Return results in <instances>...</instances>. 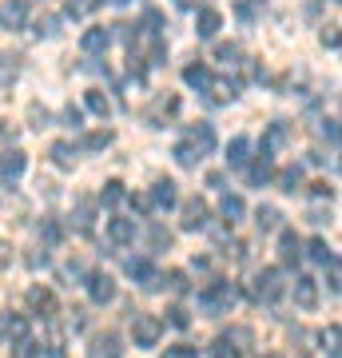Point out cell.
<instances>
[{
  "mask_svg": "<svg viewBox=\"0 0 342 358\" xmlns=\"http://www.w3.org/2000/svg\"><path fill=\"white\" fill-rule=\"evenodd\" d=\"M235 299H239V287H235V282H223V279H219V282H211V287L199 294V307L207 310V315H223V310H227Z\"/></svg>",
  "mask_w": 342,
  "mask_h": 358,
  "instance_id": "cell-1",
  "label": "cell"
},
{
  "mask_svg": "<svg viewBox=\"0 0 342 358\" xmlns=\"http://www.w3.org/2000/svg\"><path fill=\"white\" fill-rule=\"evenodd\" d=\"M251 294L259 299V303H279V294H283V275H279V267L255 271V275H251Z\"/></svg>",
  "mask_w": 342,
  "mask_h": 358,
  "instance_id": "cell-2",
  "label": "cell"
},
{
  "mask_svg": "<svg viewBox=\"0 0 342 358\" xmlns=\"http://www.w3.org/2000/svg\"><path fill=\"white\" fill-rule=\"evenodd\" d=\"M159 334H164V322L155 319V315H136L131 319V338H136L140 350H152L159 343Z\"/></svg>",
  "mask_w": 342,
  "mask_h": 358,
  "instance_id": "cell-3",
  "label": "cell"
},
{
  "mask_svg": "<svg viewBox=\"0 0 342 358\" xmlns=\"http://www.w3.org/2000/svg\"><path fill=\"white\" fill-rule=\"evenodd\" d=\"M28 307L36 310L40 319H56V315H60V303H56V294L48 291V287H32V291H28Z\"/></svg>",
  "mask_w": 342,
  "mask_h": 358,
  "instance_id": "cell-4",
  "label": "cell"
},
{
  "mask_svg": "<svg viewBox=\"0 0 342 358\" xmlns=\"http://www.w3.org/2000/svg\"><path fill=\"white\" fill-rule=\"evenodd\" d=\"M183 143H187L191 152L203 159V155L215 148V128H211V124H191V128H187V140H183Z\"/></svg>",
  "mask_w": 342,
  "mask_h": 358,
  "instance_id": "cell-5",
  "label": "cell"
},
{
  "mask_svg": "<svg viewBox=\"0 0 342 358\" xmlns=\"http://www.w3.org/2000/svg\"><path fill=\"white\" fill-rule=\"evenodd\" d=\"M28 24V0H4L0 4V28H8V32H16V28Z\"/></svg>",
  "mask_w": 342,
  "mask_h": 358,
  "instance_id": "cell-6",
  "label": "cell"
},
{
  "mask_svg": "<svg viewBox=\"0 0 342 358\" xmlns=\"http://www.w3.org/2000/svg\"><path fill=\"white\" fill-rule=\"evenodd\" d=\"M88 358H124V346H120V334L115 331H104L92 338L88 346Z\"/></svg>",
  "mask_w": 342,
  "mask_h": 358,
  "instance_id": "cell-7",
  "label": "cell"
},
{
  "mask_svg": "<svg viewBox=\"0 0 342 358\" xmlns=\"http://www.w3.org/2000/svg\"><path fill=\"white\" fill-rule=\"evenodd\" d=\"M88 294H92V303H112L115 299V279L104 275V271H92L88 275Z\"/></svg>",
  "mask_w": 342,
  "mask_h": 358,
  "instance_id": "cell-8",
  "label": "cell"
},
{
  "mask_svg": "<svg viewBox=\"0 0 342 358\" xmlns=\"http://www.w3.org/2000/svg\"><path fill=\"white\" fill-rule=\"evenodd\" d=\"M279 259H283V267H299V259H303V243H299V235L291 227L279 235Z\"/></svg>",
  "mask_w": 342,
  "mask_h": 358,
  "instance_id": "cell-9",
  "label": "cell"
},
{
  "mask_svg": "<svg viewBox=\"0 0 342 358\" xmlns=\"http://www.w3.org/2000/svg\"><path fill=\"white\" fill-rule=\"evenodd\" d=\"M294 303H299L303 310L318 307V282L311 279V275H299V279H294Z\"/></svg>",
  "mask_w": 342,
  "mask_h": 358,
  "instance_id": "cell-10",
  "label": "cell"
},
{
  "mask_svg": "<svg viewBox=\"0 0 342 358\" xmlns=\"http://www.w3.org/2000/svg\"><path fill=\"white\" fill-rule=\"evenodd\" d=\"M219 28H223V16H219L215 8H199V16H195V32H199V40H215Z\"/></svg>",
  "mask_w": 342,
  "mask_h": 358,
  "instance_id": "cell-11",
  "label": "cell"
},
{
  "mask_svg": "<svg viewBox=\"0 0 342 358\" xmlns=\"http://www.w3.org/2000/svg\"><path fill=\"white\" fill-rule=\"evenodd\" d=\"M271 176H275V155L263 148V152H259V159H255V167L247 171V179H251V187H263Z\"/></svg>",
  "mask_w": 342,
  "mask_h": 358,
  "instance_id": "cell-12",
  "label": "cell"
},
{
  "mask_svg": "<svg viewBox=\"0 0 342 358\" xmlns=\"http://www.w3.org/2000/svg\"><path fill=\"white\" fill-rule=\"evenodd\" d=\"M207 227V203L203 199H187L183 203V231H199Z\"/></svg>",
  "mask_w": 342,
  "mask_h": 358,
  "instance_id": "cell-13",
  "label": "cell"
},
{
  "mask_svg": "<svg viewBox=\"0 0 342 358\" xmlns=\"http://www.w3.org/2000/svg\"><path fill=\"white\" fill-rule=\"evenodd\" d=\"M108 239H112L115 247H127L136 239V219H112V223H108Z\"/></svg>",
  "mask_w": 342,
  "mask_h": 358,
  "instance_id": "cell-14",
  "label": "cell"
},
{
  "mask_svg": "<svg viewBox=\"0 0 342 358\" xmlns=\"http://www.w3.org/2000/svg\"><path fill=\"white\" fill-rule=\"evenodd\" d=\"M24 152H20V148H8V152H0V176L4 179H16L20 176V171H24Z\"/></svg>",
  "mask_w": 342,
  "mask_h": 358,
  "instance_id": "cell-15",
  "label": "cell"
},
{
  "mask_svg": "<svg viewBox=\"0 0 342 358\" xmlns=\"http://www.w3.org/2000/svg\"><path fill=\"white\" fill-rule=\"evenodd\" d=\"M176 112H179V100H176V96H159V100H155V108L148 112V120H152L155 128H164V120H171Z\"/></svg>",
  "mask_w": 342,
  "mask_h": 358,
  "instance_id": "cell-16",
  "label": "cell"
},
{
  "mask_svg": "<svg viewBox=\"0 0 342 358\" xmlns=\"http://www.w3.org/2000/svg\"><path fill=\"white\" fill-rule=\"evenodd\" d=\"M207 92H211V103H231L239 96V84H235V80H211Z\"/></svg>",
  "mask_w": 342,
  "mask_h": 358,
  "instance_id": "cell-17",
  "label": "cell"
},
{
  "mask_svg": "<svg viewBox=\"0 0 342 358\" xmlns=\"http://www.w3.org/2000/svg\"><path fill=\"white\" fill-rule=\"evenodd\" d=\"M247 159H251V140L247 136H235L227 148V164L231 167H247Z\"/></svg>",
  "mask_w": 342,
  "mask_h": 358,
  "instance_id": "cell-18",
  "label": "cell"
},
{
  "mask_svg": "<svg viewBox=\"0 0 342 358\" xmlns=\"http://www.w3.org/2000/svg\"><path fill=\"white\" fill-rule=\"evenodd\" d=\"M179 192H176V183L171 179H155V192H152V203L155 207H176Z\"/></svg>",
  "mask_w": 342,
  "mask_h": 358,
  "instance_id": "cell-19",
  "label": "cell"
},
{
  "mask_svg": "<svg viewBox=\"0 0 342 358\" xmlns=\"http://www.w3.org/2000/svg\"><path fill=\"white\" fill-rule=\"evenodd\" d=\"M219 215L227 219V223H239V219L247 215V203H243L239 195H223V199H219Z\"/></svg>",
  "mask_w": 342,
  "mask_h": 358,
  "instance_id": "cell-20",
  "label": "cell"
},
{
  "mask_svg": "<svg viewBox=\"0 0 342 358\" xmlns=\"http://www.w3.org/2000/svg\"><path fill=\"white\" fill-rule=\"evenodd\" d=\"M80 44H84V52H104L108 44H112V32H108V28H88Z\"/></svg>",
  "mask_w": 342,
  "mask_h": 358,
  "instance_id": "cell-21",
  "label": "cell"
},
{
  "mask_svg": "<svg viewBox=\"0 0 342 358\" xmlns=\"http://www.w3.org/2000/svg\"><path fill=\"white\" fill-rule=\"evenodd\" d=\"M299 187H303V167L299 164H291V167H283L279 171V192H299Z\"/></svg>",
  "mask_w": 342,
  "mask_h": 358,
  "instance_id": "cell-22",
  "label": "cell"
},
{
  "mask_svg": "<svg viewBox=\"0 0 342 358\" xmlns=\"http://www.w3.org/2000/svg\"><path fill=\"white\" fill-rule=\"evenodd\" d=\"M52 159H56V167H72L76 164V143H68V140L52 143Z\"/></svg>",
  "mask_w": 342,
  "mask_h": 358,
  "instance_id": "cell-23",
  "label": "cell"
},
{
  "mask_svg": "<svg viewBox=\"0 0 342 358\" xmlns=\"http://www.w3.org/2000/svg\"><path fill=\"white\" fill-rule=\"evenodd\" d=\"M183 80H187L191 88H207L211 84V72H207V64H187L183 68Z\"/></svg>",
  "mask_w": 342,
  "mask_h": 358,
  "instance_id": "cell-24",
  "label": "cell"
},
{
  "mask_svg": "<svg viewBox=\"0 0 342 358\" xmlns=\"http://www.w3.org/2000/svg\"><path fill=\"white\" fill-rule=\"evenodd\" d=\"M0 322H4V331L13 334L16 343H24V338H28V319H24V315H4Z\"/></svg>",
  "mask_w": 342,
  "mask_h": 358,
  "instance_id": "cell-25",
  "label": "cell"
},
{
  "mask_svg": "<svg viewBox=\"0 0 342 358\" xmlns=\"http://www.w3.org/2000/svg\"><path fill=\"white\" fill-rule=\"evenodd\" d=\"M84 103H88V112H96L100 120H108V112H112V100H108L104 92H96V88H92L88 96H84Z\"/></svg>",
  "mask_w": 342,
  "mask_h": 358,
  "instance_id": "cell-26",
  "label": "cell"
},
{
  "mask_svg": "<svg viewBox=\"0 0 342 358\" xmlns=\"http://www.w3.org/2000/svg\"><path fill=\"white\" fill-rule=\"evenodd\" d=\"M283 143H287V120H275V124H271V128H266V152H275V148H283Z\"/></svg>",
  "mask_w": 342,
  "mask_h": 358,
  "instance_id": "cell-27",
  "label": "cell"
},
{
  "mask_svg": "<svg viewBox=\"0 0 342 358\" xmlns=\"http://www.w3.org/2000/svg\"><path fill=\"white\" fill-rule=\"evenodd\" d=\"M104 207H115V203H124V183H120V179H108V183H104Z\"/></svg>",
  "mask_w": 342,
  "mask_h": 358,
  "instance_id": "cell-28",
  "label": "cell"
},
{
  "mask_svg": "<svg viewBox=\"0 0 342 358\" xmlns=\"http://www.w3.org/2000/svg\"><path fill=\"white\" fill-rule=\"evenodd\" d=\"M211 358H243V346L227 343V338H215L211 343Z\"/></svg>",
  "mask_w": 342,
  "mask_h": 358,
  "instance_id": "cell-29",
  "label": "cell"
},
{
  "mask_svg": "<svg viewBox=\"0 0 342 358\" xmlns=\"http://www.w3.org/2000/svg\"><path fill=\"white\" fill-rule=\"evenodd\" d=\"M239 56H243L239 44H219V48H215V60H219V64H227V68L239 64Z\"/></svg>",
  "mask_w": 342,
  "mask_h": 358,
  "instance_id": "cell-30",
  "label": "cell"
},
{
  "mask_svg": "<svg viewBox=\"0 0 342 358\" xmlns=\"http://www.w3.org/2000/svg\"><path fill=\"white\" fill-rule=\"evenodd\" d=\"M306 255L315 259V263H330V259H334V251L327 247V239H311V243H306Z\"/></svg>",
  "mask_w": 342,
  "mask_h": 358,
  "instance_id": "cell-31",
  "label": "cell"
},
{
  "mask_svg": "<svg viewBox=\"0 0 342 358\" xmlns=\"http://www.w3.org/2000/svg\"><path fill=\"white\" fill-rule=\"evenodd\" d=\"M255 223H259V231H275L279 227V211L275 207H259L255 211Z\"/></svg>",
  "mask_w": 342,
  "mask_h": 358,
  "instance_id": "cell-32",
  "label": "cell"
},
{
  "mask_svg": "<svg viewBox=\"0 0 342 358\" xmlns=\"http://www.w3.org/2000/svg\"><path fill=\"white\" fill-rule=\"evenodd\" d=\"M112 143V131L104 128V131H92V136H84V152H104Z\"/></svg>",
  "mask_w": 342,
  "mask_h": 358,
  "instance_id": "cell-33",
  "label": "cell"
},
{
  "mask_svg": "<svg viewBox=\"0 0 342 358\" xmlns=\"http://www.w3.org/2000/svg\"><path fill=\"white\" fill-rule=\"evenodd\" d=\"M76 231H84V235L92 231V199H80V207H76Z\"/></svg>",
  "mask_w": 342,
  "mask_h": 358,
  "instance_id": "cell-34",
  "label": "cell"
},
{
  "mask_svg": "<svg viewBox=\"0 0 342 358\" xmlns=\"http://www.w3.org/2000/svg\"><path fill=\"white\" fill-rule=\"evenodd\" d=\"M48 358H64V334H60V327H48Z\"/></svg>",
  "mask_w": 342,
  "mask_h": 358,
  "instance_id": "cell-35",
  "label": "cell"
},
{
  "mask_svg": "<svg viewBox=\"0 0 342 358\" xmlns=\"http://www.w3.org/2000/svg\"><path fill=\"white\" fill-rule=\"evenodd\" d=\"M28 120H32V128H48L52 124V115H48V108H40V103H32V108H28Z\"/></svg>",
  "mask_w": 342,
  "mask_h": 358,
  "instance_id": "cell-36",
  "label": "cell"
},
{
  "mask_svg": "<svg viewBox=\"0 0 342 358\" xmlns=\"http://www.w3.org/2000/svg\"><path fill=\"white\" fill-rule=\"evenodd\" d=\"M167 322H171L176 331H187V327H191V315H187L183 307H171V310H167Z\"/></svg>",
  "mask_w": 342,
  "mask_h": 358,
  "instance_id": "cell-37",
  "label": "cell"
},
{
  "mask_svg": "<svg viewBox=\"0 0 342 358\" xmlns=\"http://www.w3.org/2000/svg\"><path fill=\"white\" fill-rule=\"evenodd\" d=\"M32 32H36V36H56V32H60V20H56V16H40V24L32 28Z\"/></svg>",
  "mask_w": 342,
  "mask_h": 358,
  "instance_id": "cell-38",
  "label": "cell"
},
{
  "mask_svg": "<svg viewBox=\"0 0 342 358\" xmlns=\"http://www.w3.org/2000/svg\"><path fill=\"white\" fill-rule=\"evenodd\" d=\"M164 358H199V350H195V346H187V343H179V346H167Z\"/></svg>",
  "mask_w": 342,
  "mask_h": 358,
  "instance_id": "cell-39",
  "label": "cell"
},
{
  "mask_svg": "<svg viewBox=\"0 0 342 358\" xmlns=\"http://www.w3.org/2000/svg\"><path fill=\"white\" fill-rule=\"evenodd\" d=\"M40 231H44V239H48L52 247L60 243V235H64V231H60V223H56V219H44V223H40Z\"/></svg>",
  "mask_w": 342,
  "mask_h": 358,
  "instance_id": "cell-40",
  "label": "cell"
},
{
  "mask_svg": "<svg viewBox=\"0 0 342 358\" xmlns=\"http://www.w3.org/2000/svg\"><path fill=\"white\" fill-rule=\"evenodd\" d=\"M176 159H179V164H183V167H195V164H199V155L191 152L187 143H176Z\"/></svg>",
  "mask_w": 342,
  "mask_h": 358,
  "instance_id": "cell-41",
  "label": "cell"
},
{
  "mask_svg": "<svg viewBox=\"0 0 342 358\" xmlns=\"http://www.w3.org/2000/svg\"><path fill=\"white\" fill-rule=\"evenodd\" d=\"M96 8V0H68V16H88Z\"/></svg>",
  "mask_w": 342,
  "mask_h": 358,
  "instance_id": "cell-42",
  "label": "cell"
},
{
  "mask_svg": "<svg viewBox=\"0 0 342 358\" xmlns=\"http://www.w3.org/2000/svg\"><path fill=\"white\" fill-rule=\"evenodd\" d=\"M167 287H171V291H176V294H183V291H187V275H183V271H171V275H167Z\"/></svg>",
  "mask_w": 342,
  "mask_h": 358,
  "instance_id": "cell-43",
  "label": "cell"
},
{
  "mask_svg": "<svg viewBox=\"0 0 342 358\" xmlns=\"http://www.w3.org/2000/svg\"><path fill=\"white\" fill-rule=\"evenodd\" d=\"M322 343H327V355H330V358H339V327L322 331Z\"/></svg>",
  "mask_w": 342,
  "mask_h": 358,
  "instance_id": "cell-44",
  "label": "cell"
},
{
  "mask_svg": "<svg viewBox=\"0 0 342 358\" xmlns=\"http://www.w3.org/2000/svg\"><path fill=\"white\" fill-rule=\"evenodd\" d=\"M152 247H155V251H164V247H171V231L155 227V231H152Z\"/></svg>",
  "mask_w": 342,
  "mask_h": 358,
  "instance_id": "cell-45",
  "label": "cell"
},
{
  "mask_svg": "<svg viewBox=\"0 0 342 358\" xmlns=\"http://www.w3.org/2000/svg\"><path fill=\"white\" fill-rule=\"evenodd\" d=\"M322 44H327V48H339V24L322 28Z\"/></svg>",
  "mask_w": 342,
  "mask_h": 358,
  "instance_id": "cell-46",
  "label": "cell"
},
{
  "mask_svg": "<svg viewBox=\"0 0 342 358\" xmlns=\"http://www.w3.org/2000/svg\"><path fill=\"white\" fill-rule=\"evenodd\" d=\"M80 120H84V115H80V108H72V103H68V108H64V124H68V128H80Z\"/></svg>",
  "mask_w": 342,
  "mask_h": 358,
  "instance_id": "cell-47",
  "label": "cell"
},
{
  "mask_svg": "<svg viewBox=\"0 0 342 358\" xmlns=\"http://www.w3.org/2000/svg\"><path fill=\"white\" fill-rule=\"evenodd\" d=\"M28 267H48V251H44V247L32 251V255H28Z\"/></svg>",
  "mask_w": 342,
  "mask_h": 358,
  "instance_id": "cell-48",
  "label": "cell"
},
{
  "mask_svg": "<svg viewBox=\"0 0 342 358\" xmlns=\"http://www.w3.org/2000/svg\"><path fill=\"white\" fill-rule=\"evenodd\" d=\"M13 80H16V64H0V88L13 84Z\"/></svg>",
  "mask_w": 342,
  "mask_h": 358,
  "instance_id": "cell-49",
  "label": "cell"
},
{
  "mask_svg": "<svg viewBox=\"0 0 342 358\" xmlns=\"http://www.w3.org/2000/svg\"><path fill=\"white\" fill-rule=\"evenodd\" d=\"M311 192H315L318 199H322V195H327V199H330V195H334V187H330V183H322V179H318V183H311Z\"/></svg>",
  "mask_w": 342,
  "mask_h": 358,
  "instance_id": "cell-50",
  "label": "cell"
},
{
  "mask_svg": "<svg viewBox=\"0 0 342 358\" xmlns=\"http://www.w3.org/2000/svg\"><path fill=\"white\" fill-rule=\"evenodd\" d=\"M131 207H136V211H152V199H148V195H131Z\"/></svg>",
  "mask_w": 342,
  "mask_h": 358,
  "instance_id": "cell-51",
  "label": "cell"
},
{
  "mask_svg": "<svg viewBox=\"0 0 342 358\" xmlns=\"http://www.w3.org/2000/svg\"><path fill=\"white\" fill-rule=\"evenodd\" d=\"M4 263H13V247L8 243H0V267H4Z\"/></svg>",
  "mask_w": 342,
  "mask_h": 358,
  "instance_id": "cell-52",
  "label": "cell"
},
{
  "mask_svg": "<svg viewBox=\"0 0 342 358\" xmlns=\"http://www.w3.org/2000/svg\"><path fill=\"white\" fill-rule=\"evenodd\" d=\"M306 219H311V223H327V219H330V211H311Z\"/></svg>",
  "mask_w": 342,
  "mask_h": 358,
  "instance_id": "cell-53",
  "label": "cell"
},
{
  "mask_svg": "<svg viewBox=\"0 0 342 358\" xmlns=\"http://www.w3.org/2000/svg\"><path fill=\"white\" fill-rule=\"evenodd\" d=\"M0 136H4V140H16V128H8V124H0Z\"/></svg>",
  "mask_w": 342,
  "mask_h": 358,
  "instance_id": "cell-54",
  "label": "cell"
},
{
  "mask_svg": "<svg viewBox=\"0 0 342 358\" xmlns=\"http://www.w3.org/2000/svg\"><path fill=\"white\" fill-rule=\"evenodd\" d=\"M108 4H127V0H108Z\"/></svg>",
  "mask_w": 342,
  "mask_h": 358,
  "instance_id": "cell-55",
  "label": "cell"
},
{
  "mask_svg": "<svg viewBox=\"0 0 342 358\" xmlns=\"http://www.w3.org/2000/svg\"><path fill=\"white\" fill-rule=\"evenodd\" d=\"M266 358H279V355H266Z\"/></svg>",
  "mask_w": 342,
  "mask_h": 358,
  "instance_id": "cell-56",
  "label": "cell"
}]
</instances>
